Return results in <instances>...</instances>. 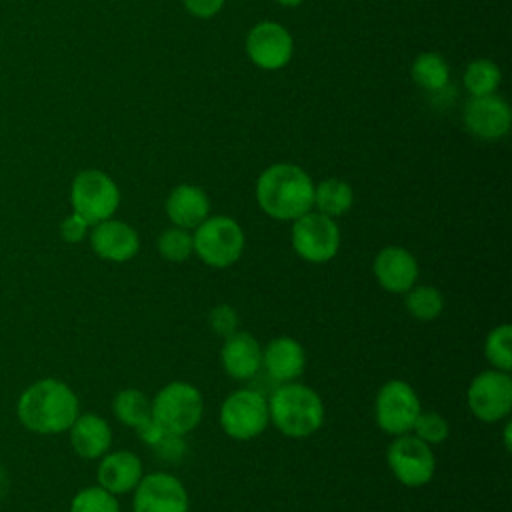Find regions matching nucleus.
<instances>
[{
  "label": "nucleus",
  "mask_w": 512,
  "mask_h": 512,
  "mask_svg": "<svg viewBox=\"0 0 512 512\" xmlns=\"http://www.w3.org/2000/svg\"><path fill=\"white\" fill-rule=\"evenodd\" d=\"M256 200L270 218L292 222L312 210L314 182L298 164L276 162L258 176Z\"/></svg>",
  "instance_id": "obj_1"
},
{
  "label": "nucleus",
  "mask_w": 512,
  "mask_h": 512,
  "mask_svg": "<svg viewBox=\"0 0 512 512\" xmlns=\"http://www.w3.org/2000/svg\"><path fill=\"white\" fill-rule=\"evenodd\" d=\"M18 420L38 434H60L72 426L80 414L74 390L56 378H42L30 384L16 404Z\"/></svg>",
  "instance_id": "obj_2"
},
{
  "label": "nucleus",
  "mask_w": 512,
  "mask_h": 512,
  "mask_svg": "<svg viewBox=\"0 0 512 512\" xmlns=\"http://www.w3.org/2000/svg\"><path fill=\"white\" fill-rule=\"evenodd\" d=\"M270 422L290 438L314 434L324 422V404L306 384L284 382L268 400Z\"/></svg>",
  "instance_id": "obj_3"
},
{
  "label": "nucleus",
  "mask_w": 512,
  "mask_h": 512,
  "mask_svg": "<svg viewBox=\"0 0 512 512\" xmlns=\"http://www.w3.org/2000/svg\"><path fill=\"white\" fill-rule=\"evenodd\" d=\"M204 402L196 386L188 382L166 384L152 400V422L164 434L184 436L202 418Z\"/></svg>",
  "instance_id": "obj_4"
},
{
  "label": "nucleus",
  "mask_w": 512,
  "mask_h": 512,
  "mask_svg": "<svg viewBox=\"0 0 512 512\" xmlns=\"http://www.w3.org/2000/svg\"><path fill=\"white\" fill-rule=\"evenodd\" d=\"M244 242L242 226L230 216H208L192 234L194 252L212 268L232 266L242 256Z\"/></svg>",
  "instance_id": "obj_5"
},
{
  "label": "nucleus",
  "mask_w": 512,
  "mask_h": 512,
  "mask_svg": "<svg viewBox=\"0 0 512 512\" xmlns=\"http://www.w3.org/2000/svg\"><path fill=\"white\" fill-rule=\"evenodd\" d=\"M70 202L72 212L94 226L114 216L120 204V190L106 172L98 168H86L72 180Z\"/></svg>",
  "instance_id": "obj_6"
},
{
  "label": "nucleus",
  "mask_w": 512,
  "mask_h": 512,
  "mask_svg": "<svg viewBox=\"0 0 512 512\" xmlns=\"http://www.w3.org/2000/svg\"><path fill=\"white\" fill-rule=\"evenodd\" d=\"M290 240L302 260L322 264L336 256L340 248V228L334 218L310 210L292 220Z\"/></svg>",
  "instance_id": "obj_7"
},
{
  "label": "nucleus",
  "mask_w": 512,
  "mask_h": 512,
  "mask_svg": "<svg viewBox=\"0 0 512 512\" xmlns=\"http://www.w3.org/2000/svg\"><path fill=\"white\" fill-rule=\"evenodd\" d=\"M268 424V400L258 390H234L220 406V426L234 440L256 438Z\"/></svg>",
  "instance_id": "obj_8"
},
{
  "label": "nucleus",
  "mask_w": 512,
  "mask_h": 512,
  "mask_svg": "<svg viewBox=\"0 0 512 512\" xmlns=\"http://www.w3.org/2000/svg\"><path fill=\"white\" fill-rule=\"evenodd\" d=\"M386 460L394 478L408 488L424 486L432 480L436 470L432 446H428L414 434L396 436V440H392V444L388 446Z\"/></svg>",
  "instance_id": "obj_9"
},
{
  "label": "nucleus",
  "mask_w": 512,
  "mask_h": 512,
  "mask_svg": "<svg viewBox=\"0 0 512 512\" xmlns=\"http://www.w3.org/2000/svg\"><path fill=\"white\" fill-rule=\"evenodd\" d=\"M420 412V398L408 382L390 380L378 390L376 424L386 434H408Z\"/></svg>",
  "instance_id": "obj_10"
},
{
  "label": "nucleus",
  "mask_w": 512,
  "mask_h": 512,
  "mask_svg": "<svg viewBox=\"0 0 512 512\" xmlns=\"http://www.w3.org/2000/svg\"><path fill=\"white\" fill-rule=\"evenodd\" d=\"M468 408L482 422H498L512 408V378L504 370H484L468 386Z\"/></svg>",
  "instance_id": "obj_11"
},
{
  "label": "nucleus",
  "mask_w": 512,
  "mask_h": 512,
  "mask_svg": "<svg viewBox=\"0 0 512 512\" xmlns=\"http://www.w3.org/2000/svg\"><path fill=\"white\" fill-rule=\"evenodd\" d=\"M244 48L256 68L274 72L290 64L294 54V38L286 26L264 20L248 30Z\"/></svg>",
  "instance_id": "obj_12"
},
{
  "label": "nucleus",
  "mask_w": 512,
  "mask_h": 512,
  "mask_svg": "<svg viewBox=\"0 0 512 512\" xmlns=\"http://www.w3.org/2000/svg\"><path fill=\"white\" fill-rule=\"evenodd\" d=\"M134 512H188L184 484L166 472L144 474L134 488Z\"/></svg>",
  "instance_id": "obj_13"
},
{
  "label": "nucleus",
  "mask_w": 512,
  "mask_h": 512,
  "mask_svg": "<svg viewBox=\"0 0 512 512\" xmlns=\"http://www.w3.org/2000/svg\"><path fill=\"white\" fill-rule=\"evenodd\" d=\"M464 126L480 140H500L510 132L512 112L508 102L496 92L470 96L464 106Z\"/></svg>",
  "instance_id": "obj_14"
},
{
  "label": "nucleus",
  "mask_w": 512,
  "mask_h": 512,
  "mask_svg": "<svg viewBox=\"0 0 512 512\" xmlns=\"http://www.w3.org/2000/svg\"><path fill=\"white\" fill-rule=\"evenodd\" d=\"M92 250L108 262H128L140 248L138 232L122 220H102L90 230Z\"/></svg>",
  "instance_id": "obj_15"
},
{
  "label": "nucleus",
  "mask_w": 512,
  "mask_h": 512,
  "mask_svg": "<svg viewBox=\"0 0 512 512\" xmlns=\"http://www.w3.org/2000/svg\"><path fill=\"white\" fill-rule=\"evenodd\" d=\"M378 284L392 294H404L418 280V262L402 246L382 248L372 264Z\"/></svg>",
  "instance_id": "obj_16"
},
{
  "label": "nucleus",
  "mask_w": 512,
  "mask_h": 512,
  "mask_svg": "<svg viewBox=\"0 0 512 512\" xmlns=\"http://www.w3.org/2000/svg\"><path fill=\"white\" fill-rule=\"evenodd\" d=\"M306 366V354L298 340L290 336H278L266 344L262 350V368L266 374L284 384L294 382Z\"/></svg>",
  "instance_id": "obj_17"
},
{
  "label": "nucleus",
  "mask_w": 512,
  "mask_h": 512,
  "mask_svg": "<svg viewBox=\"0 0 512 512\" xmlns=\"http://www.w3.org/2000/svg\"><path fill=\"white\" fill-rule=\"evenodd\" d=\"M220 360L228 376L234 380H248L262 368V348L252 334L236 330L224 340Z\"/></svg>",
  "instance_id": "obj_18"
},
{
  "label": "nucleus",
  "mask_w": 512,
  "mask_h": 512,
  "mask_svg": "<svg viewBox=\"0 0 512 512\" xmlns=\"http://www.w3.org/2000/svg\"><path fill=\"white\" fill-rule=\"evenodd\" d=\"M142 476L140 458L128 450L106 452L98 464V486L114 496L132 492Z\"/></svg>",
  "instance_id": "obj_19"
},
{
  "label": "nucleus",
  "mask_w": 512,
  "mask_h": 512,
  "mask_svg": "<svg viewBox=\"0 0 512 512\" xmlns=\"http://www.w3.org/2000/svg\"><path fill=\"white\" fill-rule=\"evenodd\" d=\"M166 214L172 226L194 230L210 214V200L196 184H178L166 198Z\"/></svg>",
  "instance_id": "obj_20"
},
{
  "label": "nucleus",
  "mask_w": 512,
  "mask_h": 512,
  "mask_svg": "<svg viewBox=\"0 0 512 512\" xmlns=\"http://www.w3.org/2000/svg\"><path fill=\"white\" fill-rule=\"evenodd\" d=\"M68 430L74 452L86 460L102 458L110 448L112 430L108 422L98 414H78Z\"/></svg>",
  "instance_id": "obj_21"
},
{
  "label": "nucleus",
  "mask_w": 512,
  "mask_h": 512,
  "mask_svg": "<svg viewBox=\"0 0 512 512\" xmlns=\"http://www.w3.org/2000/svg\"><path fill=\"white\" fill-rule=\"evenodd\" d=\"M354 192L352 186L340 178H324L320 184H314V204L316 212L330 218H338L352 208Z\"/></svg>",
  "instance_id": "obj_22"
},
{
  "label": "nucleus",
  "mask_w": 512,
  "mask_h": 512,
  "mask_svg": "<svg viewBox=\"0 0 512 512\" xmlns=\"http://www.w3.org/2000/svg\"><path fill=\"white\" fill-rule=\"evenodd\" d=\"M410 76L420 88H424L428 92H438V90L446 88L448 78H450V68L442 54L422 52L414 58V62L410 66Z\"/></svg>",
  "instance_id": "obj_23"
},
{
  "label": "nucleus",
  "mask_w": 512,
  "mask_h": 512,
  "mask_svg": "<svg viewBox=\"0 0 512 512\" xmlns=\"http://www.w3.org/2000/svg\"><path fill=\"white\" fill-rule=\"evenodd\" d=\"M114 414L122 424L138 430L152 420V400L138 388H124L114 398Z\"/></svg>",
  "instance_id": "obj_24"
},
{
  "label": "nucleus",
  "mask_w": 512,
  "mask_h": 512,
  "mask_svg": "<svg viewBox=\"0 0 512 512\" xmlns=\"http://www.w3.org/2000/svg\"><path fill=\"white\" fill-rule=\"evenodd\" d=\"M404 306L418 320H434L444 310L442 292L428 284H414L404 292Z\"/></svg>",
  "instance_id": "obj_25"
},
{
  "label": "nucleus",
  "mask_w": 512,
  "mask_h": 512,
  "mask_svg": "<svg viewBox=\"0 0 512 512\" xmlns=\"http://www.w3.org/2000/svg\"><path fill=\"white\" fill-rule=\"evenodd\" d=\"M502 82V72L494 60L476 58L464 70V86L470 96H484L496 92Z\"/></svg>",
  "instance_id": "obj_26"
},
{
  "label": "nucleus",
  "mask_w": 512,
  "mask_h": 512,
  "mask_svg": "<svg viewBox=\"0 0 512 512\" xmlns=\"http://www.w3.org/2000/svg\"><path fill=\"white\" fill-rule=\"evenodd\" d=\"M510 344H512V326L508 322L498 324L488 332L484 342V354H486V360L492 364V368L510 372L512 368Z\"/></svg>",
  "instance_id": "obj_27"
},
{
  "label": "nucleus",
  "mask_w": 512,
  "mask_h": 512,
  "mask_svg": "<svg viewBox=\"0 0 512 512\" xmlns=\"http://www.w3.org/2000/svg\"><path fill=\"white\" fill-rule=\"evenodd\" d=\"M158 252L168 262H184L194 252L190 230L178 226L166 228L158 238Z\"/></svg>",
  "instance_id": "obj_28"
},
{
  "label": "nucleus",
  "mask_w": 512,
  "mask_h": 512,
  "mask_svg": "<svg viewBox=\"0 0 512 512\" xmlns=\"http://www.w3.org/2000/svg\"><path fill=\"white\" fill-rule=\"evenodd\" d=\"M70 512H120V506L116 496L102 486H88L72 498Z\"/></svg>",
  "instance_id": "obj_29"
},
{
  "label": "nucleus",
  "mask_w": 512,
  "mask_h": 512,
  "mask_svg": "<svg viewBox=\"0 0 512 512\" xmlns=\"http://www.w3.org/2000/svg\"><path fill=\"white\" fill-rule=\"evenodd\" d=\"M412 430H414V436H418L428 446L444 442L450 432L448 420L438 412H420Z\"/></svg>",
  "instance_id": "obj_30"
},
{
  "label": "nucleus",
  "mask_w": 512,
  "mask_h": 512,
  "mask_svg": "<svg viewBox=\"0 0 512 512\" xmlns=\"http://www.w3.org/2000/svg\"><path fill=\"white\" fill-rule=\"evenodd\" d=\"M238 312L234 306L230 304H218L210 310L208 314V324L210 328L222 336V338H228L230 334H234L238 330Z\"/></svg>",
  "instance_id": "obj_31"
},
{
  "label": "nucleus",
  "mask_w": 512,
  "mask_h": 512,
  "mask_svg": "<svg viewBox=\"0 0 512 512\" xmlns=\"http://www.w3.org/2000/svg\"><path fill=\"white\" fill-rule=\"evenodd\" d=\"M88 228H90V224H88L82 216H78L76 212H72L70 216H66V218L62 220V224H60V236H62L64 242L76 244V242L84 240V236L88 234Z\"/></svg>",
  "instance_id": "obj_32"
},
{
  "label": "nucleus",
  "mask_w": 512,
  "mask_h": 512,
  "mask_svg": "<svg viewBox=\"0 0 512 512\" xmlns=\"http://www.w3.org/2000/svg\"><path fill=\"white\" fill-rule=\"evenodd\" d=\"M224 2L226 0H182L186 12L202 20L214 18L224 8Z\"/></svg>",
  "instance_id": "obj_33"
},
{
  "label": "nucleus",
  "mask_w": 512,
  "mask_h": 512,
  "mask_svg": "<svg viewBox=\"0 0 512 512\" xmlns=\"http://www.w3.org/2000/svg\"><path fill=\"white\" fill-rule=\"evenodd\" d=\"M152 448L164 456V458H170V460H178L182 454H184V442H182V436H176V434H162V438L152 444Z\"/></svg>",
  "instance_id": "obj_34"
},
{
  "label": "nucleus",
  "mask_w": 512,
  "mask_h": 512,
  "mask_svg": "<svg viewBox=\"0 0 512 512\" xmlns=\"http://www.w3.org/2000/svg\"><path fill=\"white\" fill-rule=\"evenodd\" d=\"M280 6H286V8H296L300 6L304 0H276Z\"/></svg>",
  "instance_id": "obj_35"
}]
</instances>
